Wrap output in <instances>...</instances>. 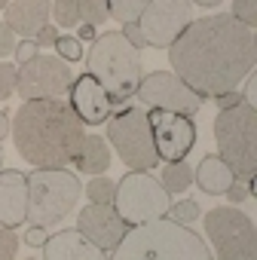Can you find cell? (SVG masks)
<instances>
[{"label":"cell","mask_w":257,"mask_h":260,"mask_svg":"<svg viewBox=\"0 0 257 260\" xmlns=\"http://www.w3.org/2000/svg\"><path fill=\"white\" fill-rule=\"evenodd\" d=\"M43 260H107L101 248H95L77 226L61 230L43 242Z\"/></svg>","instance_id":"17"},{"label":"cell","mask_w":257,"mask_h":260,"mask_svg":"<svg viewBox=\"0 0 257 260\" xmlns=\"http://www.w3.org/2000/svg\"><path fill=\"white\" fill-rule=\"evenodd\" d=\"M4 138H10V116L0 110V141H4Z\"/></svg>","instance_id":"38"},{"label":"cell","mask_w":257,"mask_h":260,"mask_svg":"<svg viewBox=\"0 0 257 260\" xmlns=\"http://www.w3.org/2000/svg\"><path fill=\"white\" fill-rule=\"evenodd\" d=\"M159 184H163V190L172 196V193H184L190 184H193V169L181 159V162H169L166 169H163V178H159Z\"/></svg>","instance_id":"21"},{"label":"cell","mask_w":257,"mask_h":260,"mask_svg":"<svg viewBox=\"0 0 257 260\" xmlns=\"http://www.w3.org/2000/svg\"><path fill=\"white\" fill-rule=\"evenodd\" d=\"M49 236H46V226H28V233H25V242L31 245V248H43V242H46Z\"/></svg>","instance_id":"34"},{"label":"cell","mask_w":257,"mask_h":260,"mask_svg":"<svg viewBox=\"0 0 257 260\" xmlns=\"http://www.w3.org/2000/svg\"><path fill=\"white\" fill-rule=\"evenodd\" d=\"M119 34H122V37H125L128 43H132L135 49H144V46H147V40H144V34H141V28H138V22H128V25H125V28H122Z\"/></svg>","instance_id":"32"},{"label":"cell","mask_w":257,"mask_h":260,"mask_svg":"<svg viewBox=\"0 0 257 260\" xmlns=\"http://www.w3.org/2000/svg\"><path fill=\"white\" fill-rule=\"evenodd\" d=\"M190 4H196V7H220L223 0H190Z\"/></svg>","instance_id":"40"},{"label":"cell","mask_w":257,"mask_h":260,"mask_svg":"<svg viewBox=\"0 0 257 260\" xmlns=\"http://www.w3.org/2000/svg\"><path fill=\"white\" fill-rule=\"evenodd\" d=\"M86 132L80 116L61 98L25 101L13 119V141L34 169H65L77 159Z\"/></svg>","instance_id":"2"},{"label":"cell","mask_w":257,"mask_h":260,"mask_svg":"<svg viewBox=\"0 0 257 260\" xmlns=\"http://www.w3.org/2000/svg\"><path fill=\"white\" fill-rule=\"evenodd\" d=\"M107 141L113 144V150L119 153V159L125 162L128 172H150L159 162L153 135H150V122H147V110L122 107L116 116H110Z\"/></svg>","instance_id":"7"},{"label":"cell","mask_w":257,"mask_h":260,"mask_svg":"<svg viewBox=\"0 0 257 260\" xmlns=\"http://www.w3.org/2000/svg\"><path fill=\"white\" fill-rule=\"evenodd\" d=\"M55 37H58V31L46 25V28H40V31H37L34 43H37V46H52V43H55Z\"/></svg>","instance_id":"37"},{"label":"cell","mask_w":257,"mask_h":260,"mask_svg":"<svg viewBox=\"0 0 257 260\" xmlns=\"http://www.w3.org/2000/svg\"><path fill=\"white\" fill-rule=\"evenodd\" d=\"M10 52H16V34L7 22H0V58H7Z\"/></svg>","instance_id":"31"},{"label":"cell","mask_w":257,"mask_h":260,"mask_svg":"<svg viewBox=\"0 0 257 260\" xmlns=\"http://www.w3.org/2000/svg\"><path fill=\"white\" fill-rule=\"evenodd\" d=\"M10 7V0H0V10H7Z\"/></svg>","instance_id":"41"},{"label":"cell","mask_w":257,"mask_h":260,"mask_svg":"<svg viewBox=\"0 0 257 260\" xmlns=\"http://www.w3.org/2000/svg\"><path fill=\"white\" fill-rule=\"evenodd\" d=\"M214 98H217V107H220V110H230V107H236L239 101H245V95L236 92V89H233V92H223V95H214Z\"/></svg>","instance_id":"35"},{"label":"cell","mask_w":257,"mask_h":260,"mask_svg":"<svg viewBox=\"0 0 257 260\" xmlns=\"http://www.w3.org/2000/svg\"><path fill=\"white\" fill-rule=\"evenodd\" d=\"M49 13H52V0H10L4 16H7V25L13 34L34 40L37 31L46 28Z\"/></svg>","instance_id":"18"},{"label":"cell","mask_w":257,"mask_h":260,"mask_svg":"<svg viewBox=\"0 0 257 260\" xmlns=\"http://www.w3.org/2000/svg\"><path fill=\"white\" fill-rule=\"evenodd\" d=\"M190 22H193L190 0H150L138 19V28L144 34L147 46L169 49Z\"/></svg>","instance_id":"12"},{"label":"cell","mask_w":257,"mask_h":260,"mask_svg":"<svg viewBox=\"0 0 257 260\" xmlns=\"http://www.w3.org/2000/svg\"><path fill=\"white\" fill-rule=\"evenodd\" d=\"M205 236L214 245L211 260H257V233L245 211L220 205L205 214Z\"/></svg>","instance_id":"9"},{"label":"cell","mask_w":257,"mask_h":260,"mask_svg":"<svg viewBox=\"0 0 257 260\" xmlns=\"http://www.w3.org/2000/svg\"><path fill=\"white\" fill-rule=\"evenodd\" d=\"M37 49H40V46H37L34 40H22V43H16V61H19V64L31 61V58L37 55Z\"/></svg>","instance_id":"33"},{"label":"cell","mask_w":257,"mask_h":260,"mask_svg":"<svg viewBox=\"0 0 257 260\" xmlns=\"http://www.w3.org/2000/svg\"><path fill=\"white\" fill-rule=\"evenodd\" d=\"M217 156L230 166L236 181H251L257 175V107L239 101L230 110H220L214 119Z\"/></svg>","instance_id":"5"},{"label":"cell","mask_w":257,"mask_h":260,"mask_svg":"<svg viewBox=\"0 0 257 260\" xmlns=\"http://www.w3.org/2000/svg\"><path fill=\"white\" fill-rule=\"evenodd\" d=\"M52 16H55V25L58 28H74L80 22L77 0H52Z\"/></svg>","instance_id":"25"},{"label":"cell","mask_w":257,"mask_h":260,"mask_svg":"<svg viewBox=\"0 0 257 260\" xmlns=\"http://www.w3.org/2000/svg\"><path fill=\"white\" fill-rule=\"evenodd\" d=\"M107 260H211L205 239L169 217L128 226Z\"/></svg>","instance_id":"3"},{"label":"cell","mask_w":257,"mask_h":260,"mask_svg":"<svg viewBox=\"0 0 257 260\" xmlns=\"http://www.w3.org/2000/svg\"><path fill=\"white\" fill-rule=\"evenodd\" d=\"M28 220V175L0 169V226L16 230Z\"/></svg>","instance_id":"16"},{"label":"cell","mask_w":257,"mask_h":260,"mask_svg":"<svg viewBox=\"0 0 257 260\" xmlns=\"http://www.w3.org/2000/svg\"><path fill=\"white\" fill-rule=\"evenodd\" d=\"M52 46H55V52H58L61 61H80L83 58V43L77 37H55Z\"/></svg>","instance_id":"28"},{"label":"cell","mask_w":257,"mask_h":260,"mask_svg":"<svg viewBox=\"0 0 257 260\" xmlns=\"http://www.w3.org/2000/svg\"><path fill=\"white\" fill-rule=\"evenodd\" d=\"M83 193V184L68 169H34L28 175V220L34 226H52L65 220L77 199Z\"/></svg>","instance_id":"6"},{"label":"cell","mask_w":257,"mask_h":260,"mask_svg":"<svg viewBox=\"0 0 257 260\" xmlns=\"http://www.w3.org/2000/svg\"><path fill=\"white\" fill-rule=\"evenodd\" d=\"M172 74L181 77L199 98L233 92L257 61L254 31L230 13L190 22L169 46Z\"/></svg>","instance_id":"1"},{"label":"cell","mask_w":257,"mask_h":260,"mask_svg":"<svg viewBox=\"0 0 257 260\" xmlns=\"http://www.w3.org/2000/svg\"><path fill=\"white\" fill-rule=\"evenodd\" d=\"M77 230L95 245V248H101L104 254L107 251H113L116 245H119V239L125 236V223H122V217L116 214V208L113 205H86L83 211H80V217H77Z\"/></svg>","instance_id":"15"},{"label":"cell","mask_w":257,"mask_h":260,"mask_svg":"<svg viewBox=\"0 0 257 260\" xmlns=\"http://www.w3.org/2000/svg\"><path fill=\"white\" fill-rule=\"evenodd\" d=\"M223 196H230L233 202H245V199H248V187H245V181H233L230 190H227Z\"/></svg>","instance_id":"36"},{"label":"cell","mask_w":257,"mask_h":260,"mask_svg":"<svg viewBox=\"0 0 257 260\" xmlns=\"http://www.w3.org/2000/svg\"><path fill=\"white\" fill-rule=\"evenodd\" d=\"M147 122H150V135H153V147H156L159 159H166V162L187 159V153L196 144L193 116H181V113H169V110H150Z\"/></svg>","instance_id":"13"},{"label":"cell","mask_w":257,"mask_h":260,"mask_svg":"<svg viewBox=\"0 0 257 260\" xmlns=\"http://www.w3.org/2000/svg\"><path fill=\"white\" fill-rule=\"evenodd\" d=\"M135 95L153 110H169V113H181V116H193L202 107V98L172 71H153V74L141 77Z\"/></svg>","instance_id":"11"},{"label":"cell","mask_w":257,"mask_h":260,"mask_svg":"<svg viewBox=\"0 0 257 260\" xmlns=\"http://www.w3.org/2000/svg\"><path fill=\"white\" fill-rule=\"evenodd\" d=\"M166 217H169V220H175V223H193V220L199 217V205H196L193 199H181V202L169 205Z\"/></svg>","instance_id":"26"},{"label":"cell","mask_w":257,"mask_h":260,"mask_svg":"<svg viewBox=\"0 0 257 260\" xmlns=\"http://www.w3.org/2000/svg\"><path fill=\"white\" fill-rule=\"evenodd\" d=\"M150 0H107V16H113L116 22L128 25V22H138L144 7Z\"/></svg>","instance_id":"22"},{"label":"cell","mask_w":257,"mask_h":260,"mask_svg":"<svg viewBox=\"0 0 257 260\" xmlns=\"http://www.w3.org/2000/svg\"><path fill=\"white\" fill-rule=\"evenodd\" d=\"M193 181L199 184L202 193H208V196H223V193L230 190V184L236 181V175L230 172V166H227L217 153H208V156H202L199 169L193 172Z\"/></svg>","instance_id":"19"},{"label":"cell","mask_w":257,"mask_h":260,"mask_svg":"<svg viewBox=\"0 0 257 260\" xmlns=\"http://www.w3.org/2000/svg\"><path fill=\"white\" fill-rule=\"evenodd\" d=\"M16 251H19V236L0 226V260H16Z\"/></svg>","instance_id":"30"},{"label":"cell","mask_w":257,"mask_h":260,"mask_svg":"<svg viewBox=\"0 0 257 260\" xmlns=\"http://www.w3.org/2000/svg\"><path fill=\"white\" fill-rule=\"evenodd\" d=\"M74 83V74L68 68V61H61L58 55H34L31 61H25L19 68V80H16V92L25 101H43V98H65L68 89Z\"/></svg>","instance_id":"10"},{"label":"cell","mask_w":257,"mask_h":260,"mask_svg":"<svg viewBox=\"0 0 257 260\" xmlns=\"http://www.w3.org/2000/svg\"><path fill=\"white\" fill-rule=\"evenodd\" d=\"M169 205H172V196L147 172L122 175V181L116 184V193H113V208L125 226H141V223L159 220V217H166Z\"/></svg>","instance_id":"8"},{"label":"cell","mask_w":257,"mask_h":260,"mask_svg":"<svg viewBox=\"0 0 257 260\" xmlns=\"http://www.w3.org/2000/svg\"><path fill=\"white\" fill-rule=\"evenodd\" d=\"M28 260H34V257H28Z\"/></svg>","instance_id":"43"},{"label":"cell","mask_w":257,"mask_h":260,"mask_svg":"<svg viewBox=\"0 0 257 260\" xmlns=\"http://www.w3.org/2000/svg\"><path fill=\"white\" fill-rule=\"evenodd\" d=\"M68 95H71V110L80 116L83 125H101V122H107L110 113H113L110 95L104 92V86H101L92 74H80V77L71 83Z\"/></svg>","instance_id":"14"},{"label":"cell","mask_w":257,"mask_h":260,"mask_svg":"<svg viewBox=\"0 0 257 260\" xmlns=\"http://www.w3.org/2000/svg\"><path fill=\"white\" fill-rule=\"evenodd\" d=\"M86 64H89V74L110 95V104H122L128 95H135L138 83L144 77L138 49L119 31H107V34L95 37V43L86 55Z\"/></svg>","instance_id":"4"},{"label":"cell","mask_w":257,"mask_h":260,"mask_svg":"<svg viewBox=\"0 0 257 260\" xmlns=\"http://www.w3.org/2000/svg\"><path fill=\"white\" fill-rule=\"evenodd\" d=\"M0 166H4V150H0Z\"/></svg>","instance_id":"42"},{"label":"cell","mask_w":257,"mask_h":260,"mask_svg":"<svg viewBox=\"0 0 257 260\" xmlns=\"http://www.w3.org/2000/svg\"><path fill=\"white\" fill-rule=\"evenodd\" d=\"M16 80H19V68L10 61H0V101L16 92Z\"/></svg>","instance_id":"29"},{"label":"cell","mask_w":257,"mask_h":260,"mask_svg":"<svg viewBox=\"0 0 257 260\" xmlns=\"http://www.w3.org/2000/svg\"><path fill=\"white\" fill-rule=\"evenodd\" d=\"M230 16L254 31V25H257V0H233V13Z\"/></svg>","instance_id":"27"},{"label":"cell","mask_w":257,"mask_h":260,"mask_svg":"<svg viewBox=\"0 0 257 260\" xmlns=\"http://www.w3.org/2000/svg\"><path fill=\"white\" fill-rule=\"evenodd\" d=\"M113 193H116V184L110 178H101L95 175L89 184H86V196L92 205H113Z\"/></svg>","instance_id":"23"},{"label":"cell","mask_w":257,"mask_h":260,"mask_svg":"<svg viewBox=\"0 0 257 260\" xmlns=\"http://www.w3.org/2000/svg\"><path fill=\"white\" fill-rule=\"evenodd\" d=\"M77 13L83 19V25H104L107 22V0H77Z\"/></svg>","instance_id":"24"},{"label":"cell","mask_w":257,"mask_h":260,"mask_svg":"<svg viewBox=\"0 0 257 260\" xmlns=\"http://www.w3.org/2000/svg\"><path fill=\"white\" fill-rule=\"evenodd\" d=\"M80 37H83V40H92V37H95V28H92V25H83L80 34H77V40H80Z\"/></svg>","instance_id":"39"},{"label":"cell","mask_w":257,"mask_h":260,"mask_svg":"<svg viewBox=\"0 0 257 260\" xmlns=\"http://www.w3.org/2000/svg\"><path fill=\"white\" fill-rule=\"evenodd\" d=\"M74 166H77L83 175H101V172H107V166H110L107 141H104L101 135H86L83 144H80V153H77Z\"/></svg>","instance_id":"20"}]
</instances>
